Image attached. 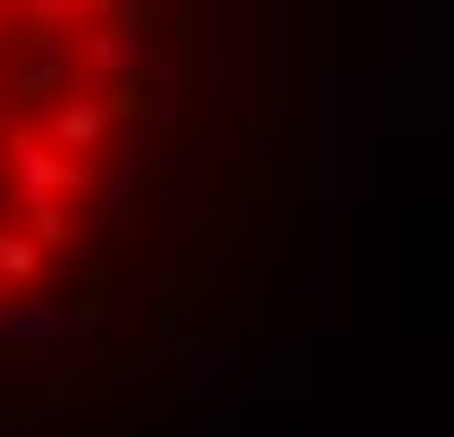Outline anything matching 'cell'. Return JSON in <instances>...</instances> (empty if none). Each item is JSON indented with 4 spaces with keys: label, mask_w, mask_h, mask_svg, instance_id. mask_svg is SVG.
Segmentation results:
<instances>
[{
    "label": "cell",
    "mask_w": 454,
    "mask_h": 437,
    "mask_svg": "<svg viewBox=\"0 0 454 437\" xmlns=\"http://www.w3.org/2000/svg\"><path fill=\"white\" fill-rule=\"evenodd\" d=\"M0 9H17V0H0Z\"/></svg>",
    "instance_id": "5b68a950"
},
{
    "label": "cell",
    "mask_w": 454,
    "mask_h": 437,
    "mask_svg": "<svg viewBox=\"0 0 454 437\" xmlns=\"http://www.w3.org/2000/svg\"><path fill=\"white\" fill-rule=\"evenodd\" d=\"M17 219H26V236L43 244V253H67V244H76V211H67V202H17Z\"/></svg>",
    "instance_id": "3957f363"
},
{
    "label": "cell",
    "mask_w": 454,
    "mask_h": 437,
    "mask_svg": "<svg viewBox=\"0 0 454 437\" xmlns=\"http://www.w3.org/2000/svg\"><path fill=\"white\" fill-rule=\"evenodd\" d=\"M34 269H43V244H34V236H17V227L0 219V277H9V286H26Z\"/></svg>",
    "instance_id": "277c9868"
},
{
    "label": "cell",
    "mask_w": 454,
    "mask_h": 437,
    "mask_svg": "<svg viewBox=\"0 0 454 437\" xmlns=\"http://www.w3.org/2000/svg\"><path fill=\"white\" fill-rule=\"evenodd\" d=\"M9 177H17V202H76L93 185V160L59 152L43 127H17L9 135Z\"/></svg>",
    "instance_id": "6da1fadb"
},
{
    "label": "cell",
    "mask_w": 454,
    "mask_h": 437,
    "mask_svg": "<svg viewBox=\"0 0 454 437\" xmlns=\"http://www.w3.org/2000/svg\"><path fill=\"white\" fill-rule=\"evenodd\" d=\"M144 67H152V26L110 17V26L84 34V76H101V84H135Z\"/></svg>",
    "instance_id": "7a4b0ae2"
}]
</instances>
